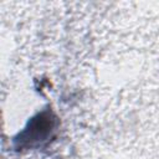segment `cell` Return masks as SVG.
<instances>
[{
  "label": "cell",
  "instance_id": "6da1fadb",
  "mask_svg": "<svg viewBox=\"0 0 159 159\" xmlns=\"http://www.w3.org/2000/svg\"><path fill=\"white\" fill-rule=\"evenodd\" d=\"M56 124L57 118L51 111L39 113L15 139L17 148H34L47 143L56 130Z\"/></svg>",
  "mask_w": 159,
  "mask_h": 159
}]
</instances>
